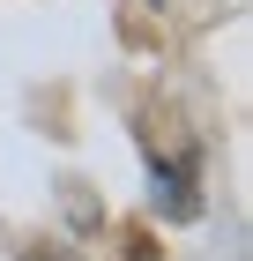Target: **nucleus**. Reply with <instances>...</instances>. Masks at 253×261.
Here are the masks:
<instances>
[{"mask_svg":"<svg viewBox=\"0 0 253 261\" xmlns=\"http://www.w3.org/2000/svg\"><path fill=\"white\" fill-rule=\"evenodd\" d=\"M156 187H164V209L172 217H194V157H164L156 164Z\"/></svg>","mask_w":253,"mask_h":261,"instance_id":"obj_1","label":"nucleus"},{"mask_svg":"<svg viewBox=\"0 0 253 261\" xmlns=\"http://www.w3.org/2000/svg\"><path fill=\"white\" fill-rule=\"evenodd\" d=\"M30 261H75V254H52V246H45V254H30Z\"/></svg>","mask_w":253,"mask_h":261,"instance_id":"obj_2","label":"nucleus"}]
</instances>
